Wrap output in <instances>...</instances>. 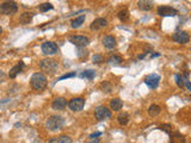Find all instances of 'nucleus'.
Instances as JSON below:
<instances>
[{"label":"nucleus","instance_id":"obj_22","mask_svg":"<svg viewBox=\"0 0 191 143\" xmlns=\"http://www.w3.org/2000/svg\"><path fill=\"white\" fill-rule=\"evenodd\" d=\"M80 78H82V79H87V80H93L94 79V76H96V72L92 71V69H89V71H84L79 75Z\"/></svg>","mask_w":191,"mask_h":143},{"label":"nucleus","instance_id":"obj_8","mask_svg":"<svg viewBox=\"0 0 191 143\" xmlns=\"http://www.w3.org/2000/svg\"><path fill=\"white\" fill-rule=\"evenodd\" d=\"M94 117L98 121H104V119L111 117V111L106 106H103L102 105V106H98L94 110Z\"/></svg>","mask_w":191,"mask_h":143},{"label":"nucleus","instance_id":"obj_1","mask_svg":"<svg viewBox=\"0 0 191 143\" xmlns=\"http://www.w3.org/2000/svg\"><path fill=\"white\" fill-rule=\"evenodd\" d=\"M30 85L35 91H42L47 87V78L43 73H35L31 79H30Z\"/></svg>","mask_w":191,"mask_h":143},{"label":"nucleus","instance_id":"obj_35","mask_svg":"<svg viewBox=\"0 0 191 143\" xmlns=\"http://www.w3.org/2000/svg\"><path fill=\"white\" fill-rule=\"evenodd\" d=\"M4 76H5V74H4V72H2V71H0V80H1V79H2Z\"/></svg>","mask_w":191,"mask_h":143},{"label":"nucleus","instance_id":"obj_21","mask_svg":"<svg viewBox=\"0 0 191 143\" xmlns=\"http://www.w3.org/2000/svg\"><path fill=\"white\" fill-rule=\"evenodd\" d=\"M160 112H161V107L159 106V105H151L149 108H148V115L151 117H156L158 115H160Z\"/></svg>","mask_w":191,"mask_h":143},{"label":"nucleus","instance_id":"obj_7","mask_svg":"<svg viewBox=\"0 0 191 143\" xmlns=\"http://www.w3.org/2000/svg\"><path fill=\"white\" fill-rule=\"evenodd\" d=\"M41 49H42V53L44 55H48V56L59 53V47L54 42H44L41 47Z\"/></svg>","mask_w":191,"mask_h":143},{"label":"nucleus","instance_id":"obj_13","mask_svg":"<svg viewBox=\"0 0 191 143\" xmlns=\"http://www.w3.org/2000/svg\"><path fill=\"white\" fill-rule=\"evenodd\" d=\"M66 106H67V100L64 98H62V97L56 98L54 101H53V104H52V107H53L54 110H57V111L64 110Z\"/></svg>","mask_w":191,"mask_h":143},{"label":"nucleus","instance_id":"obj_23","mask_svg":"<svg viewBox=\"0 0 191 143\" xmlns=\"http://www.w3.org/2000/svg\"><path fill=\"white\" fill-rule=\"evenodd\" d=\"M84 20H85V16H79L75 19H73L72 23H71V27L73 29H78V27H81V24H84Z\"/></svg>","mask_w":191,"mask_h":143},{"label":"nucleus","instance_id":"obj_25","mask_svg":"<svg viewBox=\"0 0 191 143\" xmlns=\"http://www.w3.org/2000/svg\"><path fill=\"white\" fill-rule=\"evenodd\" d=\"M117 17H118V19L121 20V22H127L128 19H129V11H128L127 9L124 10H121L118 12V14H117Z\"/></svg>","mask_w":191,"mask_h":143},{"label":"nucleus","instance_id":"obj_5","mask_svg":"<svg viewBox=\"0 0 191 143\" xmlns=\"http://www.w3.org/2000/svg\"><path fill=\"white\" fill-rule=\"evenodd\" d=\"M67 105L69 107V110H72L73 112H79L81 111L85 106V99L84 98H73L71 99Z\"/></svg>","mask_w":191,"mask_h":143},{"label":"nucleus","instance_id":"obj_29","mask_svg":"<svg viewBox=\"0 0 191 143\" xmlns=\"http://www.w3.org/2000/svg\"><path fill=\"white\" fill-rule=\"evenodd\" d=\"M100 88L103 92H111V89H112V86H111V84H110L109 81H104V82H102V85H100Z\"/></svg>","mask_w":191,"mask_h":143},{"label":"nucleus","instance_id":"obj_34","mask_svg":"<svg viewBox=\"0 0 191 143\" xmlns=\"http://www.w3.org/2000/svg\"><path fill=\"white\" fill-rule=\"evenodd\" d=\"M185 85H186V88L191 91V84H190V80H186L185 81Z\"/></svg>","mask_w":191,"mask_h":143},{"label":"nucleus","instance_id":"obj_3","mask_svg":"<svg viewBox=\"0 0 191 143\" xmlns=\"http://www.w3.org/2000/svg\"><path fill=\"white\" fill-rule=\"evenodd\" d=\"M39 67H41L42 71L46 72V73L54 74L56 69H57V67H59V64H57V61H55L53 59H44V60L41 61Z\"/></svg>","mask_w":191,"mask_h":143},{"label":"nucleus","instance_id":"obj_2","mask_svg":"<svg viewBox=\"0 0 191 143\" xmlns=\"http://www.w3.org/2000/svg\"><path fill=\"white\" fill-rule=\"evenodd\" d=\"M64 124V117L57 116V115H54V116H50L48 119H47L46 126L48 130L50 131H55V130H59L61 129Z\"/></svg>","mask_w":191,"mask_h":143},{"label":"nucleus","instance_id":"obj_4","mask_svg":"<svg viewBox=\"0 0 191 143\" xmlns=\"http://www.w3.org/2000/svg\"><path fill=\"white\" fill-rule=\"evenodd\" d=\"M0 11H1V14L12 16L18 11V5L15 1H5L0 4Z\"/></svg>","mask_w":191,"mask_h":143},{"label":"nucleus","instance_id":"obj_19","mask_svg":"<svg viewBox=\"0 0 191 143\" xmlns=\"http://www.w3.org/2000/svg\"><path fill=\"white\" fill-rule=\"evenodd\" d=\"M32 17H34V14H32L31 12H24V13L20 14L19 22H20L22 24H29V23L32 20Z\"/></svg>","mask_w":191,"mask_h":143},{"label":"nucleus","instance_id":"obj_17","mask_svg":"<svg viewBox=\"0 0 191 143\" xmlns=\"http://www.w3.org/2000/svg\"><path fill=\"white\" fill-rule=\"evenodd\" d=\"M154 6V2L153 1H149V0H141L137 2V7L142 11H151Z\"/></svg>","mask_w":191,"mask_h":143},{"label":"nucleus","instance_id":"obj_20","mask_svg":"<svg viewBox=\"0 0 191 143\" xmlns=\"http://www.w3.org/2000/svg\"><path fill=\"white\" fill-rule=\"evenodd\" d=\"M49 143H72V138L68 136H60V137H54L52 138Z\"/></svg>","mask_w":191,"mask_h":143},{"label":"nucleus","instance_id":"obj_27","mask_svg":"<svg viewBox=\"0 0 191 143\" xmlns=\"http://www.w3.org/2000/svg\"><path fill=\"white\" fill-rule=\"evenodd\" d=\"M38 10H39V12H48V11L53 10V5L50 2H43V4L39 5Z\"/></svg>","mask_w":191,"mask_h":143},{"label":"nucleus","instance_id":"obj_36","mask_svg":"<svg viewBox=\"0 0 191 143\" xmlns=\"http://www.w3.org/2000/svg\"><path fill=\"white\" fill-rule=\"evenodd\" d=\"M100 141H99V138H96V140H93L92 142H89V143H99Z\"/></svg>","mask_w":191,"mask_h":143},{"label":"nucleus","instance_id":"obj_14","mask_svg":"<svg viewBox=\"0 0 191 143\" xmlns=\"http://www.w3.org/2000/svg\"><path fill=\"white\" fill-rule=\"evenodd\" d=\"M103 45L106 48V49H114V48H116V39H115V37H112V36H106V37H104L103 38Z\"/></svg>","mask_w":191,"mask_h":143},{"label":"nucleus","instance_id":"obj_10","mask_svg":"<svg viewBox=\"0 0 191 143\" xmlns=\"http://www.w3.org/2000/svg\"><path fill=\"white\" fill-rule=\"evenodd\" d=\"M159 82H160V75L158 74H149L145 78V84L149 87V88H156L159 86Z\"/></svg>","mask_w":191,"mask_h":143},{"label":"nucleus","instance_id":"obj_12","mask_svg":"<svg viewBox=\"0 0 191 143\" xmlns=\"http://www.w3.org/2000/svg\"><path fill=\"white\" fill-rule=\"evenodd\" d=\"M108 25V20L105 18H97L92 22V24L90 25V29L92 31H97V30H100L103 27H105Z\"/></svg>","mask_w":191,"mask_h":143},{"label":"nucleus","instance_id":"obj_32","mask_svg":"<svg viewBox=\"0 0 191 143\" xmlns=\"http://www.w3.org/2000/svg\"><path fill=\"white\" fill-rule=\"evenodd\" d=\"M104 62V59L102 55H94L93 56V63H102Z\"/></svg>","mask_w":191,"mask_h":143},{"label":"nucleus","instance_id":"obj_6","mask_svg":"<svg viewBox=\"0 0 191 143\" xmlns=\"http://www.w3.org/2000/svg\"><path fill=\"white\" fill-rule=\"evenodd\" d=\"M69 42L72 44L77 45L78 48H84L86 45L90 44V39L85 36H80V35H74L69 37Z\"/></svg>","mask_w":191,"mask_h":143},{"label":"nucleus","instance_id":"obj_15","mask_svg":"<svg viewBox=\"0 0 191 143\" xmlns=\"http://www.w3.org/2000/svg\"><path fill=\"white\" fill-rule=\"evenodd\" d=\"M24 66H25L24 62H19L18 64H16L15 67H12V68H11V71H10V73H9L10 78H11V79H15L19 73H22L23 68H24Z\"/></svg>","mask_w":191,"mask_h":143},{"label":"nucleus","instance_id":"obj_11","mask_svg":"<svg viewBox=\"0 0 191 143\" xmlns=\"http://www.w3.org/2000/svg\"><path fill=\"white\" fill-rule=\"evenodd\" d=\"M158 14L161 17H176L178 11L171 6H160L158 7Z\"/></svg>","mask_w":191,"mask_h":143},{"label":"nucleus","instance_id":"obj_24","mask_svg":"<svg viewBox=\"0 0 191 143\" xmlns=\"http://www.w3.org/2000/svg\"><path fill=\"white\" fill-rule=\"evenodd\" d=\"M117 121L121 125H127L129 123V115L127 112H121L117 117Z\"/></svg>","mask_w":191,"mask_h":143},{"label":"nucleus","instance_id":"obj_26","mask_svg":"<svg viewBox=\"0 0 191 143\" xmlns=\"http://www.w3.org/2000/svg\"><path fill=\"white\" fill-rule=\"evenodd\" d=\"M158 129L159 130H161V131H164V133H166V134H171V133H173V126L171 124H161L158 126Z\"/></svg>","mask_w":191,"mask_h":143},{"label":"nucleus","instance_id":"obj_31","mask_svg":"<svg viewBox=\"0 0 191 143\" xmlns=\"http://www.w3.org/2000/svg\"><path fill=\"white\" fill-rule=\"evenodd\" d=\"M75 75H77V73H74V72H72V73H67V74H64V75H61V76L59 78V81L64 80V79H69V78H74Z\"/></svg>","mask_w":191,"mask_h":143},{"label":"nucleus","instance_id":"obj_16","mask_svg":"<svg viewBox=\"0 0 191 143\" xmlns=\"http://www.w3.org/2000/svg\"><path fill=\"white\" fill-rule=\"evenodd\" d=\"M170 143H185V136L181 133H171L170 134Z\"/></svg>","mask_w":191,"mask_h":143},{"label":"nucleus","instance_id":"obj_39","mask_svg":"<svg viewBox=\"0 0 191 143\" xmlns=\"http://www.w3.org/2000/svg\"><path fill=\"white\" fill-rule=\"evenodd\" d=\"M0 14H1V11H0Z\"/></svg>","mask_w":191,"mask_h":143},{"label":"nucleus","instance_id":"obj_18","mask_svg":"<svg viewBox=\"0 0 191 143\" xmlns=\"http://www.w3.org/2000/svg\"><path fill=\"white\" fill-rule=\"evenodd\" d=\"M122 106H123V101L119 98H114L110 101V108H111V110L118 111V110L122 108Z\"/></svg>","mask_w":191,"mask_h":143},{"label":"nucleus","instance_id":"obj_33","mask_svg":"<svg viewBox=\"0 0 191 143\" xmlns=\"http://www.w3.org/2000/svg\"><path fill=\"white\" fill-rule=\"evenodd\" d=\"M100 135H102V133H100V131H96V133H93V134L90 135V138H94V137H99Z\"/></svg>","mask_w":191,"mask_h":143},{"label":"nucleus","instance_id":"obj_38","mask_svg":"<svg viewBox=\"0 0 191 143\" xmlns=\"http://www.w3.org/2000/svg\"><path fill=\"white\" fill-rule=\"evenodd\" d=\"M1 34H2V29L0 27V35H1Z\"/></svg>","mask_w":191,"mask_h":143},{"label":"nucleus","instance_id":"obj_30","mask_svg":"<svg viewBox=\"0 0 191 143\" xmlns=\"http://www.w3.org/2000/svg\"><path fill=\"white\" fill-rule=\"evenodd\" d=\"M174 79H176V82H177V85L179 86V87H184L185 86V81L183 79L182 75H179V74H176V76H174Z\"/></svg>","mask_w":191,"mask_h":143},{"label":"nucleus","instance_id":"obj_37","mask_svg":"<svg viewBox=\"0 0 191 143\" xmlns=\"http://www.w3.org/2000/svg\"><path fill=\"white\" fill-rule=\"evenodd\" d=\"M159 55H160V54H152L151 56H152V57H156V56H159Z\"/></svg>","mask_w":191,"mask_h":143},{"label":"nucleus","instance_id":"obj_28","mask_svg":"<svg viewBox=\"0 0 191 143\" xmlns=\"http://www.w3.org/2000/svg\"><path fill=\"white\" fill-rule=\"evenodd\" d=\"M121 62H122V57L116 56V55H112L108 59V63H110V64H119Z\"/></svg>","mask_w":191,"mask_h":143},{"label":"nucleus","instance_id":"obj_9","mask_svg":"<svg viewBox=\"0 0 191 143\" xmlns=\"http://www.w3.org/2000/svg\"><path fill=\"white\" fill-rule=\"evenodd\" d=\"M172 39L179 44H185L190 41V35L188 31H177L172 35Z\"/></svg>","mask_w":191,"mask_h":143}]
</instances>
